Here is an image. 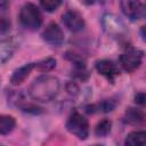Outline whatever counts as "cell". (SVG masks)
Instances as JSON below:
<instances>
[{
    "label": "cell",
    "instance_id": "ba28073f",
    "mask_svg": "<svg viewBox=\"0 0 146 146\" xmlns=\"http://www.w3.org/2000/svg\"><path fill=\"white\" fill-rule=\"evenodd\" d=\"M122 13L131 21L137 19L141 13V5L139 0H120Z\"/></svg>",
    "mask_w": 146,
    "mask_h": 146
},
{
    "label": "cell",
    "instance_id": "3957f363",
    "mask_svg": "<svg viewBox=\"0 0 146 146\" xmlns=\"http://www.w3.org/2000/svg\"><path fill=\"white\" fill-rule=\"evenodd\" d=\"M66 129L79 139H86L89 135V123L87 119L76 111H74L68 116L66 122Z\"/></svg>",
    "mask_w": 146,
    "mask_h": 146
},
{
    "label": "cell",
    "instance_id": "6da1fadb",
    "mask_svg": "<svg viewBox=\"0 0 146 146\" xmlns=\"http://www.w3.org/2000/svg\"><path fill=\"white\" fill-rule=\"evenodd\" d=\"M59 87L60 83L57 78L52 75H41L32 82L29 89V94L35 100L47 103L57 96Z\"/></svg>",
    "mask_w": 146,
    "mask_h": 146
},
{
    "label": "cell",
    "instance_id": "603a6c76",
    "mask_svg": "<svg viewBox=\"0 0 146 146\" xmlns=\"http://www.w3.org/2000/svg\"><path fill=\"white\" fill-rule=\"evenodd\" d=\"M140 15H143L144 17H146V2L144 5H141V13Z\"/></svg>",
    "mask_w": 146,
    "mask_h": 146
},
{
    "label": "cell",
    "instance_id": "5b68a950",
    "mask_svg": "<svg viewBox=\"0 0 146 146\" xmlns=\"http://www.w3.org/2000/svg\"><path fill=\"white\" fill-rule=\"evenodd\" d=\"M143 54L137 49H128L120 56V64L127 72H133L141 64Z\"/></svg>",
    "mask_w": 146,
    "mask_h": 146
},
{
    "label": "cell",
    "instance_id": "7c38bea8",
    "mask_svg": "<svg viewBox=\"0 0 146 146\" xmlns=\"http://www.w3.org/2000/svg\"><path fill=\"white\" fill-rule=\"evenodd\" d=\"M124 144L128 146H144L146 145V131H132L130 132L124 140Z\"/></svg>",
    "mask_w": 146,
    "mask_h": 146
},
{
    "label": "cell",
    "instance_id": "277c9868",
    "mask_svg": "<svg viewBox=\"0 0 146 146\" xmlns=\"http://www.w3.org/2000/svg\"><path fill=\"white\" fill-rule=\"evenodd\" d=\"M102 26L104 31L113 38H124L128 33L123 22L113 14H105L102 17Z\"/></svg>",
    "mask_w": 146,
    "mask_h": 146
},
{
    "label": "cell",
    "instance_id": "7402d4cb",
    "mask_svg": "<svg viewBox=\"0 0 146 146\" xmlns=\"http://www.w3.org/2000/svg\"><path fill=\"white\" fill-rule=\"evenodd\" d=\"M139 34H140V36H141V40H143L144 42H146V25H144V26L140 27Z\"/></svg>",
    "mask_w": 146,
    "mask_h": 146
},
{
    "label": "cell",
    "instance_id": "7a4b0ae2",
    "mask_svg": "<svg viewBox=\"0 0 146 146\" xmlns=\"http://www.w3.org/2000/svg\"><path fill=\"white\" fill-rule=\"evenodd\" d=\"M19 22L25 29L35 31L42 23V16L38 7L29 2L25 3L19 11Z\"/></svg>",
    "mask_w": 146,
    "mask_h": 146
},
{
    "label": "cell",
    "instance_id": "8992f818",
    "mask_svg": "<svg viewBox=\"0 0 146 146\" xmlns=\"http://www.w3.org/2000/svg\"><path fill=\"white\" fill-rule=\"evenodd\" d=\"M42 38L51 46H60L64 41V33L56 23H49L42 33Z\"/></svg>",
    "mask_w": 146,
    "mask_h": 146
},
{
    "label": "cell",
    "instance_id": "e0dca14e",
    "mask_svg": "<svg viewBox=\"0 0 146 146\" xmlns=\"http://www.w3.org/2000/svg\"><path fill=\"white\" fill-rule=\"evenodd\" d=\"M39 1H40L41 7L46 11H49V13L55 11L62 3V0H39Z\"/></svg>",
    "mask_w": 146,
    "mask_h": 146
},
{
    "label": "cell",
    "instance_id": "52a82bcc",
    "mask_svg": "<svg viewBox=\"0 0 146 146\" xmlns=\"http://www.w3.org/2000/svg\"><path fill=\"white\" fill-rule=\"evenodd\" d=\"M63 23L72 32H79L84 27V19L76 10H67L63 15Z\"/></svg>",
    "mask_w": 146,
    "mask_h": 146
},
{
    "label": "cell",
    "instance_id": "ac0fdd59",
    "mask_svg": "<svg viewBox=\"0 0 146 146\" xmlns=\"http://www.w3.org/2000/svg\"><path fill=\"white\" fill-rule=\"evenodd\" d=\"M115 105L116 104L113 100H104V102H102L100 104H98L97 106H94V107L96 110L100 111V112H111V111L114 110Z\"/></svg>",
    "mask_w": 146,
    "mask_h": 146
},
{
    "label": "cell",
    "instance_id": "44dd1931",
    "mask_svg": "<svg viewBox=\"0 0 146 146\" xmlns=\"http://www.w3.org/2000/svg\"><path fill=\"white\" fill-rule=\"evenodd\" d=\"M9 7V0H0V9L2 13H5Z\"/></svg>",
    "mask_w": 146,
    "mask_h": 146
},
{
    "label": "cell",
    "instance_id": "30bf717a",
    "mask_svg": "<svg viewBox=\"0 0 146 146\" xmlns=\"http://www.w3.org/2000/svg\"><path fill=\"white\" fill-rule=\"evenodd\" d=\"M124 121L131 125L140 127L146 123V114L138 108H127L125 114H124Z\"/></svg>",
    "mask_w": 146,
    "mask_h": 146
},
{
    "label": "cell",
    "instance_id": "9c48e42d",
    "mask_svg": "<svg viewBox=\"0 0 146 146\" xmlns=\"http://www.w3.org/2000/svg\"><path fill=\"white\" fill-rule=\"evenodd\" d=\"M96 70L98 71L99 74L106 76L110 81H114V78L119 74V70L116 65L108 59H102L96 62Z\"/></svg>",
    "mask_w": 146,
    "mask_h": 146
},
{
    "label": "cell",
    "instance_id": "5bb4252c",
    "mask_svg": "<svg viewBox=\"0 0 146 146\" xmlns=\"http://www.w3.org/2000/svg\"><path fill=\"white\" fill-rule=\"evenodd\" d=\"M14 51V43L8 39L1 40V46H0V57H1V63H6L13 55Z\"/></svg>",
    "mask_w": 146,
    "mask_h": 146
},
{
    "label": "cell",
    "instance_id": "2e32d148",
    "mask_svg": "<svg viewBox=\"0 0 146 146\" xmlns=\"http://www.w3.org/2000/svg\"><path fill=\"white\" fill-rule=\"evenodd\" d=\"M56 66V60L54 58H47V59H43L41 62H39L35 67L40 71V72H48V71H51L54 67Z\"/></svg>",
    "mask_w": 146,
    "mask_h": 146
},
{
    "label": "cell",
    "instance_id": "d6986e66",
    "mask_svg": "<svg viewBox=\"0 0 146 146\" xmlns=\"http://www.w3.org/2000/svg\"><path fill=\"white\" fill-rule=\"evenodd\" d=\"M135 103L139 106H146V92H138L135 96Z\"/></svg>",
    "mask_w": 146,
    "mask_h": 146
},
{
    "label": "cell",
    "instance_id": "8fae6325",
    "mask_svg": "<svg viewBox=\"0 0 146 146\" xmlns=\"http://www.w3.org/2000/svg\"><path fill=\"white\" fill-rule=\"evenodd\" d=\"M33 67H34V64H33V63H29V64H25V65H23L22 67L17 68V70L13 73V75H11V78H10L11 84L18 86V84L23 83V82L25 81V79L30 75V73H31V71L33 70Z\"/></svg>",
    "mask_w": 146,
    "mask_h": 146
},
{
    "label": "cell",
    "instance_id": "ffe728a7",
    "mask_svg": "<svg viewBox=\"0 0 146 146\" xmlns=\"http://www.w3.org/2000/svg\"><path fill=\"white\" fill-rule=\"evenodd\" d=\"M9 27H10L9 21H7L6 17H2V18H1V23H0V31H1V34L3 35V34L9 30Z\"/></svg>",
    "mask_w": 146,
    "mask_h": 146
},
{
    "label": "cell",
    "instance_id": "9a60e30c",
    "mask_svg": "<svg viewBox=\"0 0 146 146\" xmlns=\"http://www.w3.org/2000/svg\"><path fill=\"white\" fill-rule=\"evenodd\" d=\"M111 127H112L111 121L107 120V119H104L100 122H98V124L96 125L95 133L97 136H99V137H104V136H106L111 131Z\"/></svg>",
    "mask_w": 146,
    "mask_h": 146
},
{
    "label": "cell",
    "instance_id": "4fadbf2b",
    "mask_svg": "<svg viewBox=\"0 0 146 146\" xmlns=\"http://www.w3.org/2000/svg\"><path fill=\"white\" fill-rule=\"evenodd\" d=\"M16 121L10 115H1L0 116V133L1 135H8L13 131L15 128Z\"/></svg>",
    "mask_w": 146,
    "mask_h": 146
}]
</instances>
